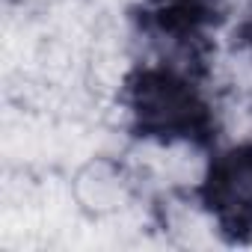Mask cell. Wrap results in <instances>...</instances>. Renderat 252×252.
<instances>
[{"mask_svg":"<svg viewBox=\"0 0 252 252\" xmlns=\"http://www.w3.org/2000/svg\"><path fill=\"white\" fill-rule=\"evenodd\" d=\"M202 101L190 80L175 68H146L131 83V113L140 128L158 137L190 134L202 122Z\"/></svg>","mask_w":252,"mask_h":252,"instance_id":"obj_1","label":"cell"},{"mask_svg":"<svg viewBox=\"0 0 252 252\" xmlns=\"http://www.w3.org/2000/svg\"><path fill=\"white\" fill-rule=\"evenodd\" d=\"M211 199L222 217L252 220V152L240 149L225 155L211 175Z\"/></svg>","mask_w":252,"mask_h":252,"instance_id":"obj_2","label":"cell"}]
</instances>
